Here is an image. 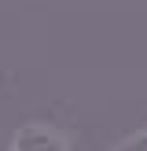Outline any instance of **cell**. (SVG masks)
I'll return each mask as SVG.
<instances>
[{
  "mask_svg": "<svg viewBox=\"0 0 147 151\" xmlns=\"http://www.w3.org/2000/svg\"><path fill=\"white\" fill-rule=\"evenodd\" d=\"M7 151H74V140L63 125L55 122H22L7 140Z\"/></svg>",
  "mask_w": 147,
  "mask_h": 151,
  "instance_id": "1",
  "label": "cell"
},
{
  "mask_svg": "<svg viewBox=\"0 0 147 151\" xmlns=\"http://www.w3.org/2000/svg\"><path fill=\"white\" fill-rule=\"evenodd\" d=\"M114 151H147V125H143V129H136V133H129Z\"/></svg>",
  "mask_w": 147,
  "mask_h": 151,
  "instance_id": "2",
  "label": "cell"
}]
</instances>
